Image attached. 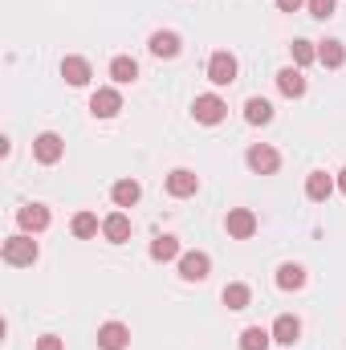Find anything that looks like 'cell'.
Here are the masks:
<instances>
[{
  "instance_id": "cell-1",
  "label": "cell",
  "mask_w": 346,
  "mask_h": 350,
  "mask_svg": "<svg viewBox=\"0 0 346 350\" xmlns=\"http://www.w3.org/2000/svg\"><path fill=\"white\" fill-rule=\"evenodd\" d=\"M0 257H4L8 265H33L37 257H41V249H37V241H33L29 232H16V237H8V241H4Z\"/></svg>"
},
{
  "instance_id": "cell-2",
  "label": "cell",
  "mask_w": 346,
  "mask_h": 350,
  "mask_svg": "<svg viewBox=\"0 0 346 350\" xmlns=\"http://www.w3.org/2000/svg\"><path fill=\"white\" fill-rule=\"evenodd\" d=\"M208 82H212V86H232V82H237V57H232L228 49H216V53L208 57Z\"/></svg>"
},
{
  "instance_id": "cell-3",
  "label": "cell",
  "mask_w": 346,
  "mask_h": 350,
  "mask_svg": "<svg viewBox=\"0 0 346 350\" xmlns=\"http://www.w3.org/2000/svg\"><path fill=\"white\" fill-rule=\"evenodd\" d=\"M191 114H196V122L216 126V122H224L228 106H224V98H220V94H200V98L191 102Z\"/></svg>"
},
{
  "instance_id": "cell-4",
  "label": "cell",
  "mask_w": 346,
  "mask_h": 350,
  "mask_svg": "<svg viewBox=\"0 0 346 350\" xmlns=\"http://www.w3.org/2000/svg\"><path fill=\"white\" fill-rule=\"evenodd\" d=\"M62 155H66V143H62V135L45 131V135H37V139H33V159H37V163L53 167V163H62Z\"/></svg>"
},
{
  "instance_id": "cell-5",
  "label": "cell",
  "mask_w": 346,
  "mask_h": 350,
  "mask_svg": "<svg viewBox=\"0 0 346 350\" xmlns=\"http://www.w3.org/2000/svg\"><path fill=\"white\" fill-rule=\"evenodd\" d=\"M245 163H249V172H257V175H273L281 167V155H277L269 143H253V147L245 151Z\"/></svg>"
},
{
  "instance_id": "cell-6",
  "label": "cell",
  "mask_w": 346,
  "mask_h": 350,
  "mask_svg": "<svg viewBox=\"0 0 346 350\" xmlns=\"http://www.w3.org/2000/svg\"><path fill=\"white\" fill-rule=\"evenodd\" d=\"M224 228H228L232 241H249V237L257 232V212H253V208H228Z\"/></svg>"
},
{
  "instance_id": "cell-7",
  "label": "cell",
  "mask_w": 346,
  "mask_h": 350,
  "mask_svg": "<svg viewBox=\"0 0 346 350\" xmlns=\"http://www.w3.org/2000/svg\"><path fill=\"white\" fill-rule=\"evenodd\" d=\"M208 273H212V257H208V253L191 249V253L179 257V277H183V281H208Z\"/></svg>"
},
{
  "instance_id": "cell-8",
  "label": "cell",
  "mask_w": 346,
  "mask_h": 350,
  "mask_svg": "<svg viewBox=\"0 0 346 350\" xmlns=\"http://www.w3.org/2000/svg\"><path fill=\"white\" fill-rule=\"evenodd\" d=\"M90 110H94V118H114L118 110H122V94L114 86H102L90 94Z\"/></svg>"
},
{
  "instance_id": "cell-9",
  "label": "cell",
  "mask_w": 346,
  "mask_h": 350,
  "mask_svg": "<svg viewBox=\"0 0 346 350\" xmlns=\"http://www.w3.org/2000/svg\"><path fill=\"white\" fill-rule=\"evenodd\" d=\"M16 224H21V232H45L49 228V208L45 204H25V208H16Z\"/></svg>"
},
{
  "instance_id": "cell-10",
  "label": "cell",
  "mask_w": 346,
  "mask_h": 350,
  "mask_svg": "<svg viewBox=\"0 0 346 350\" xmlns=\"http://www.w3.org/2000/svg\"><path fill=\"white\" fill-rule=\"evenodd\" d=\"M200 191V175L187 172V167H175L172 175H168V196H175V200H187V196H196Z\"/></svg>"
},
{
  "instance_id": "cell-11",
  "label": "cell",
  "mask_w": 346,
  "mask_h": 350,
  "mask_svg": "<svg viewBox=\"0 0 346 350\" xmlns=\"http://www.w3.org/2000/svg\"><path fill=\"white\" fill-rule=\"evenodd\" d=\"M127 347H131V330L122 322L98 326V350H127Z\"/></svg>"
},
{
  "instance_id": "cell-12",
  "label": "cell",
  "mask_w": 346,
  "mask_h": 350,
  "mask_svg": "<svg viewBox=\"0 0 346 350\" xmlns=\"http://www.w3.org/2000/svg\"><path fill=\"white\" fill-rule=\"evenodd\" d=\"M102 237L110 241V245H122V241H131V216L118 208V212H110L106 220H102Z\"/></svg>"
},
{
  "instance_id": "cell-13",
  "label": "cell",
  "mask_w": 346,
  "mask_h": 350,
  "mask_svg": "<svg viewBox=\"0 0 346 350\" xmlns=\"http://www.w3.org/2000/svg\"><path fill=\"white\" fill-rule=\"evenodd\" d=\"M110 200H114V208H135V204L143 200L139 179H118V183L110 187Z\"/></svg>"
},
{
  "instance_id": "cell-14",
  "label": "cell",
  "mask_w": 346,
  "mask_h": 350,
  "mask_svg": "<svg viewBox=\"0 0 346 350\" xmlns=\"http://www.w3.org/2000/svg\"><path fill=\"white\" fill-rule=\"evenodd\" d=\"M155 57H179V49H183V41H179V33L172 29H159V33H151V45H147Z\"/></svg>"
},
{
  "instance_id": "cell-15",
  "label": "cell",
  "mask_w": 346,
  "mask_h": 350,
  "mask_svg": "<svg viewBox=\"0 0 346 350\" xmlns=\"http://www.w3.org/2000/svg\"><path fill=\"white\" fill-rule=\"evenodd\" d=\"M302 338V322L293 318V314H281L277 322H273V342H281V347H293Z\"/></svg>"
},
{
  "instance_id": "cell-16",
  "label": "cell",
  "mask_w": 346,
  "mask_h": 350,
  "mask_svg": "<svg viewBox=\"0 0 346 350\" xmlns=\"http://www.w3.org/2000/svg\"><path fill=\"white\" fill-rule=\"evenodd\" d=\"M277 90H281L285 98H302V94H306V74H302L297 66H285V70L277 74Z\"/></svg>"
},
{
  "instance_id": "cell-17",
  "label": "cell",
  "mask_w": 346,
  "mask_h": 350,
  "mask_svg": "<svg viewBox=\"0 0 346 350\" xmlns=\"http://www.w3.org/2000/svg\"><path fill=\"white\" fill-rule=\"evenodd\" d=\"M183 253H179V237H172V232H163V237H155L151 241V261L168 265V261H179Z\"/></svg>"
},
{
  "instance_id": "cell-18",
  "label": "cell",
  "mask_w": 346,
  "mask_h": 350,
  "mask_svg": "<svg viewBox=\"0 0 346 350\" xmlns=\"http://www.w3.org/2000/svg\"><path fill=\"white\" fill-rule=\"evenodd\" d=\"M318 62L326 66V70H338L346 62V45L338 37H326V41H318Z\"/></svg>"
},
{
  "instance_id": "cell-19",
  "label": "cell",
  "mask_w": 346,
  "mask_h": 350,
  "mask_svg": "<svg viewBox=\"0 0 346 350\" xmlns=\"http://www.w3.org/2000/svg\"><path fill=\"white\" fill-rule=\"evenodd\" d=\"M334 187H338V183H334L326 172H310V179H306V196H310L314 204H326Z\"/></svg>"
},
{
  "instance_id": "cell-20",
  "label": "cell",
  "mask_w": 346,
  "mask_h": 350,
  "mask_svg": "<svg viewBox=\"0 0 346 350\" xmlns=\"http://www.w3.org/2000/svg\"><path fill=\"white\" fill-rule=\"evenodd\" d=\"M306 285V269L293 261H285L277 269V289H285V293H293V289H302Z\"/></svg>"
},
{
  "instance_id": "cell-21",
  "label": "cell",
  "mask_w": 346,
  "mask_h": 350,
  "mask_svg": "<svg viewBox=\"0 0 346 350\" xmlns=\"http://www.w3.org/2000/svg\"><path fill=\"white\" fill-rule=\"evenodd\" d=\"M62 78H66L70 86H86L90 82V62L86 57H66V62H62Z\"/></svg>"
},
{
  "instance_id": "cell-22",
  "label": "cell",
  "mask_w": 346,
  "mask_h": 350,
  "mask_svg": "<svg viewBox=\"0 0 346 350\" xmlns=\"http://www.w3.org/2000/svg\"><path fill=\"white\" fill-rule=\"evenodd\" d=\"M224 306L228 310H249V301H253V289L245 285V281H232V285H224Z\"/></svg>"
},
{
  "instance_id": "cell-23",
  "label": "cell",
  "mask_w": 346,
  "mask_h": 350,
  "mask_svg": "<svg viewBox=\"0 0 346 350\" xmlns=\"http://www.w3.org/2000/svg\"><path fill=\"white\" fill-rule=\"evenodd\" d=\"M273 347V330L265 326H245L241 330V350H269Z\"/></svg>"
},
{
  "instance_id": "cell-24",
  "label": "cell",
  "mask_w": 346,
  "mask_h": 350,
  "mask_svg": "<svg viewBox=\"0 0 346 350\" xmlns=\"http://www.w3.org/2000/svg\"><path fill=\"white\" fill-rule=\"evenodd\" d=\"M245 122H249V126H265V122H273V102H265V98H249V102H245Z\"/></svg>"
},
{
  "instance_id": "cell-25",
  "label": "cell",
  "mask_w": 346,
  "mask_h": 350,
  "mask_svg": "<svg viewBox=\"0 0 346 350\" xmlns=\"http://www.w3.org/2000/svg\"><path fill=\"white\" fill-rule=\"evenodd\" d=\"M70 232H74L78 241H90V237H98V232H102V220H98L94 212H78V216L70 220Z\"/></svg>"
},
{
  "instance_id": "cell-26",
  "label": "cell",
  "mask_w": 346,
  "mask_h": 350,
  "mask_svg": "<svg viewBox=\"0 0 346 350\" xmlns=\"http://www.w3.org/2000/svg\"><path fill=\"white\" fill-rule=\"evenodd\" d=\"M110 78H114L118 86H131V82L139 78V62H135V57H114V62H110Z\"/></svg>"
},
{
  "instance_id": "cell-27",
  "label": "cell",
  "mask_w": 346,
  "mask_h": 350,
  "mask_svg": "<svg viewBox=\"0 0 346 350\" xmlns=\"http://www.w3.org/2000/svg\"><path fill=\"white\" fill-rule=\"evenodd\" d=\"M289 53H293V66H297V70H306V66L318 62V45H314V41H293Z\"/></svg>"
},
{
  "instance_id": "cell-28",
  "label": "cell",
  "mask_w": 346,
  "mask_h": 350,
  "mask_svg": "<svg viewBox=\"0 0 346 350\" xmlns=\"http://www.w3.org/2000/svg\"><path fill=\"white\" fill-rule=\"evenodd\" d=\"M306 8H310V16H318V21H330V16H334V0H306Z\"/></svg>"
},
{
  "instance_id": "cell-29",
  "label": "cell",
  "mask_w": 346,
  "mask_h": 350,
  "mask_svg": "<svg viewBox=\"0 0 346 350\" xmlns=\"http://www.w3.org/2000/svg\"><path fill=\"white\" fill-rule=\"evenodd\" d=\"M37 350H66V342H62L57 334H41V338H37Z\"/></svg>"
},
{
  "instance_id": "cell-30",
  "label": "cell",
  "mask_w": 346,
  "mask_h": 350,
  "mask_svg": "<svg viewBox=\"0 0 346 350\" xmlns=\"http://www.w3.org/2000/svg\"><path fill=\"white\" fill-rule=\"evenodd\" d=\"M302 4H306V0H277V8H281V12H297Z\"/></svg>"
},
{
  "instance_id": "cell-31",
  "label": "cell",
  "mask_w": 346,
  "mask_h": 350,
  "mask_svg": "<svg viewBox=\"0 0 346 350\" xmlns=\"http://www.w3.org/2000/svg\"><path fill=\"white\" fill-rule=\"evenodd\" d=\"M334 183H338V191H343V196H346V167H343V172H338V179H334Z\"/></svg>"
}]
</instances>
